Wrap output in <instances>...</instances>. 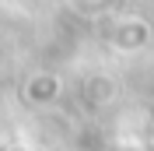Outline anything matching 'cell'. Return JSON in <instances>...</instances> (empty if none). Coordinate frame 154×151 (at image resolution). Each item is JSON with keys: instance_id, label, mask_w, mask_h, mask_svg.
I'll list each match as a JSON object with an SVG mask.
<instances>
[{"instance_id": "cell-1", "label": "cell", "mask_w": 154, "mask_h": 151, "mask_svg": "<svg viewBox=\"0 0 154 151\" xmlns=\"http://www.w3.org/2000/svg\"><path fill=\"white\" fill-rule=\"evenodd\" d=\"M147 39H151V28H147L144 21H140V18H126V21H119V25L112 28L109 42L119 46L123 53H137V49L147 46Z\"/></svg>"}, {"instance_id": "cell-3", "label": "cell", "mask_w": 154, "mask_h": 151, "mask_svg": "<svg viewBox=\"0 0 154 151\" xmlns=\"http://www.w3.org/2000/svg\"><path fill=\"white\" fill-rule=\"evenodd\" d=\"M116 95H119V85H116L112 77H91L84 85V98H88V105H95V109L109 105Z\"/></svg>"}, {"instance_id": "cell-2", "label": "cell", "mask_w": 154, "mask_h": 151, "mask_svg": "<svg viewBox=\"0 0 154 151\" xmlns=\"http://www.w3.org/2000/svg\"><path fill=\"white\" fill-rule=\"evenodd\" d=\"M60 77L56 74H35L28 77V85H25V98H28L32 105H53L60 98Z\"/></svg>"}]
</instances>
